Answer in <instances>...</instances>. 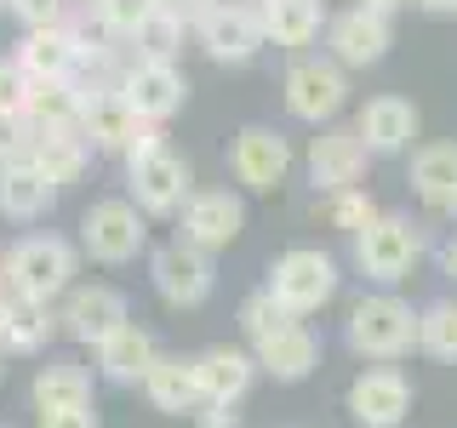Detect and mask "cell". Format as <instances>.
<instances>
[{
	"label": "cell",
	"instance_id": "obj_32",
	"mask_svg": "<svg viewBox=\"0 0 457 428\" xmlns=\"http://www.w3.org/2000/svg\"><path fill=\"white\" fill-rule=\"evenodd\" d=\"M418 349L435 360H457V303H428L418 314Z\"/></svg>",
	"mask_w": 457,
	"mask_h": 428
},
{
	"label": "cell",
	"instance_id": "obj_16",
	"mask_svg": "<svg viewBox=\"0 0 457 428\" xmlns=\"http://www.w3.org/2000/svg\"><path fill=\"white\" fill-rule=\"evenodd\" d=\"M371 166V149L354 126H320V137L309 143V177L320 183L326 194L332 189H354Z\"/></svg>",
	"mask_w": 457,
	"mask_h": 428
},
{
	"label": "cell",
	"instance_id": "obj_5",
	"mask_svg": "<svg viewBox=\"0 0 457 428\" xmlns=\"http://www.w3.org/2000/svg\"><path fill=\"white\" fill-rule=\"evenodd\" d=\"M75 263L80 257L63 235H23L18 246L6 251V285L18 297L52 303V297H63L69 285H75Z\"/></svg>",
	"mask_w": 457,
	"mask_h": 428
},
{
	"label": "cell",
	"instance_id": "obj_22",
	"mask_svg": "<svg viewBox=\"0 0 457 428\" xmlns=\"http://www.w3.org/2000/svg\"><path fill=\"white\" fill-rule=\"evenodd\" d=\"M52 200H57V183H52L35 160L0 166V218L35 223V218H46V211H52Z\"/></svg>",
	"mask_w": 457,
	"mask_h": 428
},
{
	"label": "cell",
	"instance_id": "obj_35",
	"mask_svg": "<svg viewBox=\"0 0 457 428\" xmlns=\"http://www.w3.org/2000/svg\"><path fill=\"white\" fill-rule=\"evenodd\" d=\"M286 320H297V314H286L275 297H269V285H263V292H252L246 303H240V332H246L252 342H257V337H269V332H280Z\"/></svg>",
	"mask_w": 457,
	"mask_h": 428
},
{
	"label": "cell",
	"instance_id": "obj_13",
	"mask_svg": "<svg viewBox=\"0 0 457 428\" xmlns=\"http://www.w3.org/2000/svg\"><path fill=\"white\" fill-rule=\"evenodd\" d=\"M411 411V383L395 366H371L349 383V417L361 428H400Z\"/></svg>",
	"mask_w": 457,
	"mask_h": 428
},
{
	"label": "cell",
	"instance_id": "obj_8",
	"mask_svg": "<svg viewBox=\"0 0 457 428\" xmlns=\"http://www.w3.org/2000/svg\"><path fill=\"white\" fill-rule=\"evenodd\" d=\"M149 280H154V292H161V303L200 309L212 297V285H218V268H212V251L189 246V240H166V246H154V257H149Z\"/></svg>",
	"mask_w": 457,
	"mask_h": 428
},
{
	"label": "cell",
	"instance_id": "obj_42",
	"mask_svg": "<svg viewBox=\"0 0 457 428\" xmlns=\"http://www.w3.org/2000/svg\"><path fill=\"white\" fill-rule=\"evenodd\" d=\"M423 12H435V18H457V0H418Z\"/></svg>",
	"mask_w": 457,
	"mask_h": 428
},
{
	"label": "cell",
	"instance_id": "obj_45",
	"mask_svg": "<svg viewBox=\"0 0 457 428\" xmlns=\"http://www.w3.org/2000/svg\"><path fill=\"white\" fill-rule=\"evenodd\" d=\"M0 6H12V0H0Z\"/></svg>",
	"mask_w": 457,
	"mask_h": 428
},
{
	"label": "cell",
	"instance_id": "obj_12",
	"mask_svg": "<svg viewBox=\"0 0 457 428\" xmlns=\"http://www.w3.org/2000/svg\"><path fill=\"white\" fill-rule=\"evenodd\" d=\"M395 29L383 12H366V6H349L337 12V18H326V57L343 69H371L383 63V52H389Z\"/></svg>",
	"mask_w": 457,
	"mask_h": 428
},
{
	"label": "cell",
	"instance_id": "obj_6",
	"mask_svg": "<svg viewBox=\"0 0 457 428\" xmlns=\"http://www.w3.org/2000/svg\"><path fill=\"white\" fill-rule=\"evenodd\" d=\"M80 251L92 263H132L137 251H149V218L132 206V194L92 200L80 218Z\"/></svg>",
	"mask_w": 457,
	"mask_h": 428
},
{
	"label": "cell",
	"instance_id": "obj_43",
	"mask_svg": "<svg viewBox=\"0 0 457 428\" xmlns=\"http://www.w3.org/2000/svg\"><path fill=\"white\" fill-rule=\"evenodd\" d=\"M440 268H446V275L457 280V240H452V246H446V251H440Z\"/></svg>",
	"mask_w": 457,
	"mask_h": 428
},
{
	"label": "cell",
	"instance_id": "obj_31",
	"mask_svg": "<svg viewBox=\"0 0 457 428\" xmlns=\"http://www.w3.org/2000/svg\"><path fill=\"white\" fill-rule=\"evenodd\" d=\"M137 57H154V63H171L178 57V46H183V12L178 6H154L149 18L137 23V35L126 40Z\"/></svg>",
	"mask_w": 457,
	"mask_h": 428
},
{
	"label": "cell",
	"instance_id": "obj_36",
	"mask_svg": "<svg viewBox=\"0 0 457 428\" xmlns=\"http://www.w3.org/2000/svg\"><path fill=\"white\" fill-rule=\"evenodd\" d=\"M29 154H35V120H29L23 109L0 114V166H12V160H29Z\"/></svg>",
	"mask_w": 457,
	"mask_h": 428
},
{
	"label": "cell",
	"instance_id": "obj_1",
	"mask_svg": "<svg viewBox=\"0 0 457 428\" xmlns=\"http://www.w3.org/2000/svg\"><path fill=\"white\" fill-rule=\"evenodd\" d=\"M126 189H132V206L143 218H178L183 200L195 194V171H189L183 154H171L166 137L149 126L143 143L126 154Z\"/></svg>",
	"mask_w": 457,
	"mask_h": 428
},
{
	"label": "cell",
	"instance_id": "obj_15",
	"mask_svg": "<svg viewBox=\"0 0 457 428\" xmlns=\"http://www.w3.org/2000/svg\"><path fill=\"white\" fill-rule=\"evenodd\" d=\"M126 320H132V309H126V297L114 292V285H69L63 314H57V325H63L75 342H92V349L109 332H120Z\"/></svg>",
	"mask_w": 457,
	"mask_h": 428
},
{
	"label": "cell",
	"instance_id": "obj_25",
	"mask_svg": "<svg viewBox=\"0 0 457 428\" xmlns=\"http://www.w3.org/2000/svg\"><path fill=\"white\" fill-rule=\"evenodd\" d=\"M154 360H161V342L143 332V325H132V320L97 342V371H104L109 383H143Z\"/></svg>",
	"mask_w": 457,
	"mask_h": 428
},
{
	"label": "cell",
	"instance_id": "obj_38",
	"mask_svg": "<svg viewBox=\"0 0 457 428\" xmlns=\"http://www.w3.org/2000/svg\"><path fill=\"white\" fill-rule=\"evenodd\" d=\"M23 97H29V75L18 69V57H0V114L23 109Z\"/></svg>",
	"mask_w": 457,
	"mask_h": 428
},
{
	"label": "cell",
	"instance_id": "obj_41",
	"mask_svg": "<svg viewBox=\"0 0 457 428\" xmlns=\"http://www.w3.org/2000/svg\"><path fill=\"white\" fill-rule=\"evenodd\" d=\"M361 6H366V12H383V18H395L400 6H418V0H361Z\"/></svg>",
	"mask_w": 457,
	"mask_h": 428
},
{
	"label": "cell",
	"instance_id": "obj_34",
	"mask_svg": "<svg viewBox=\"0 0 457 428\" xmlns=\"http://www.w3.org/2000/svg\"><path fill=\"white\" fill-rule=\"evenodd\" d=\"M371 218H378V206H371V194H361V183H354V189H332V194H326V223L343 228V235L366 228Z\"/></svg>",
	"mask_w": 457,
	"mask_h": 428
},
{
	"label": "cell",
	"instance_id": "obj_39",
	"mask_svg": "<svg viewBox=\"0 0 457 428\" xmlns=\"http://www.w3.org/2000/svg\"><path fill=\"white\" fill-rule=\"evenodd\" d=\"M40 428H104V423H97L92 406H75V411H46Z\"/></svg>",
	"mask_w": 457,
	"mask_h": 428
},
{
	"label": "cell",
	"instance_id": "obj_24",
	"mask_svg": "<svg viewBox=\"0 0 457 428\" xmlns=\"http://www.w3.org/2000/svg\"><path fill=\"white\" fill-rule=\"evenodd\" d=\"M57 332V314L40 297H18L6 292V309H0V349L6 354H40Z\"/></svg>",
	"mask_w": 457,
	"mask_h": 428
},
{
	"label": "cell",
	"instance_id": "obj_26",
	"mask_svg": "<svg viewBox=\"0 0 457 428\" xmlns=\"http://www.w3.org/2000/svg\"><path fill=\"white\" fill-rule=\"evenodd\" d=\"M137 389L149 394V406H154V411H166V417H195V411H200L195 360H178V354H161V360L149 366V377H143Z\"/></svg>",
	"mask_w": 457,
	"mask_h": 428
},
{
	"label": "cell",
	"instance_id": "obj_3",
	"mask_svg": "<svg viewBox=\"0 0 457 428\" xmlns=\"http://www.w3.org/2000/svg\"><path fill=\"white\" fill-rule=\"evenodd\" d=\"M349 349L366 360H400V354L418 349V309L395 292H366L349 309Z\"/></svg>",
	"mask_w": 457,
	"mask_h": 428
},
{
	"label": "cell",
	"instance_id": "obj_47",
	"mask_svg": "<svg viewBox=\"0 0 457 428\" xmlns=\"http://www.w3.org/2000/svg\"><path fill=\"white\" fill-rule=\"evenodd\" d=\"M452 211H457V206H452Z\"/></svg>",
	"mask_w": 457,
	"mask_h": 428
},
{
	"label": "cell",
	"instance_id": "obj_33",
	"mask_svg": "<svg viewBox=\"0 0 457 428\" xmlns=\"http://www.w3.org/2000/svg\"><path fill=\"white\" fill-rule=\"evenodd\" d=\"M154 6H161V0H97V29H104L109 40H132L137 23L149 18Z\"/></svg>",
	"mask_w": 457,
	"mask_h": 428
},
{
	"label": "cell",
	"instance_id": "obj_46",
	"mask_svg": "<svg viewBox=\"0 0 457 428\" xmlns=\"http://www.w3.org/2000/svg\"><path fill=\"white\" fill-rule=\"evenodd\" d=\"M0 428H6V423H0Z\"/></svg>",
	"mask_w": 457,
	"mask_h": 428
},
{
	"label": "cell",
	"instance_id": "obj_7",
	"mask_svg": "<svg viewBox=\"0 0 457 428\" xmlns=\"http://www.w3.org/2000/svg\"><path fill=\"white\" fill-rule=\"evenodd\" d=\"M286 92V114L303 126H332L343 103H349V69L332 63V57H297L280 80Z\"/></svg>",
	"mask_w": 457,
	"mask_h": 428
},
{
	"label": "cell",
	"instance_id": "obj_29",
	"mask_svg": "<svg viewBox=\"0 0 457 428\" xmlns=\"http://www.w3.org/2000/svg\"><path fill=\"white\" fill-rule=\"evenodd\" d=\"M35 411H75V406H92V371L75 366V360H46L35 371Z\"/></svg>",
	"mask_w": 457,
	"mask_h": 428
},
{
	"label": "cell",
	"instance_id": "obj_4",
	"mask_svg": "<svg viewBox=\"0 0 457 428\" xmlns=\"http://www.w3.org/2000/svg\"><path fill=\"white\" fill-rule=\"evenodd\" d=\"M337 257L320 251V246H292L275 257V268H269V297L286 309V314H320L326 303L337 297Z\"/></svg>",
	"mask_w": 457,
	"mask_h": 428
},
{
	"label": "cell",
	"instance_id": "obj_40",
	"mask_svg": "<svg viewBox=\"0 0 457 428\" xmlns=\"http://www.w3.org/2000/svg\"><path fill=\"white\" fill-rule=\"evenodd\" d=\"M195 423H200V428H240V417H235V411H228V406H212V399H200Z\"/></svg>",
	"mask_w": 457,
	"mask_h": 428
},
{
	"label": "cell",
	"instance_id": "obj_19",
	"mask_svg": "<svg viewBox=\"0 0 457 428\" xmlns=\"http://www.w3.org/2000/svg\"><path fill=\"white\" fill-rule=\"evenodd\" d=\"M252 360H257V371H269L275 383H303L309 371L320 366V337H314L303 320H286L280 332H269V337L252 342Z\"/></svg>",
	"mask_w": 457,
	"mask_h": 428
},
{
	"label": "cell",
	"instance_id": "obj_44",
	"mask_svg": "<svg viewBox=\"0 0 457 428\" xmlns=\"http://www.w3.org/2000/svg\"><path fill=\"white\" fill-rule=\"evenodd\" d=\"M0 354H6V349H0ZM0 377H6V366H0Z\"/></svg>",
	"mask_w": 457,
	"mask_h": 428
},
{
	"label": "cell",
	"instance_id": "obj_28",
	"mask_svg": "<svg viewBox=\"0 0 457 428\" xmlns=\"http://www.w3.org/2000/svg\"><path fill=\"white\" fill-rule=\"evenodd\" d=\"M46 177L63 189V183H75L86 160H92V143L80 137V126H46V132H35V154H29Z\"/></svg>",
	"mask_w": 457,
	"mask_h": 428
},
{
	"label": "cell",
	"instance_id": "obj_9",
	"mask_svg": "<svg viewBox=\"0 0 457 428\" xmlns=\"http://www.w3.org/2000/svg\"><path fill=\"white\" fill-rule=\"evenodd\" d=\"M195 35H200V46H206L212 63H252V57L269 46L257 6H240V0H212L195 18Z\"/></svg>",
	"mask_w": 457,
	"mask_h": 428
},
{
	"label": "cell",
	"instance_id": "obj_21",
	"mask_svg": "<svg viewBox=\"0 0 457 428\" xmlns=\"http://www.w3.org/2000/svg\"><path fill=\"white\" fill-rule=\"evenodd\" d=\"M257 377V360L246 349H206L195 354V383H200V399H212V406H235V399H246Z\"/></svg>",
	"mask_w": 457,
	"mask_h": 428
},
{
	"label": "cell",
	"instance_id": "obj_14",
	"mask_svg": "<svg viewBox=\"0 0 457 428\" xmlns=\"http://www.w3.org/2000/svg\"><path fill=\"white\" fill-rule=\"evenodd\" d=\"M228 171H235L246 189L269 194L292 177V143H286L275 126H246V132L235 137V149H228Z\"/></svg>",
	"mask_w": 457,
	"mask_h": 428
},
{
	"label": "cell",
	"instance_id": "obj_2",
	"mask_svg": "<svg viewBox=\"0 0 457 428\" xmlns=\"http://www.w3.org/2000/svg\"><path fill=\"white\" fill-rule=\"evenodd\" d=\"M349 251H354V268H361L371 285H400L411 268L423 263L428 240H423V228L411 218H400V211H378L366 228L349 235Z\"/></svg>",
	"mask_w": 457,
	"mask_h": 428
},
{
	"label": "cell",
	"instance_id": "obj_10",
	"mask_svg": "<svg viewBox=\"0 0 457 428\" xmlns=\"http://www.w3.org/2000/svg\"><path fill=\"white\" fill-rule=\"evenodd\" d=\"M178 228H183L178 240H189V246L218 257L223 246L240 240V228H246V206H240V194H228V189H195L189 200H183V211H178Z\"/></svg>",
	"mask_w": 457,
	"mask_h": 428
},
{
	"label": "cell",
	"instance_id": "obj_17",
	"mask_svg": "<svg viewBox=\"0 0 457 428\" xmlns=\"http://www.w3.org/2000/svg\"><path fill=\"white\" fill-rule=\"evenodd\" d=\"M143 132H149V120H137L132 103H126L120 92H86V109H80V137L92 143V149L104 154H132Z\"/></svg>",
	"mask_w": 457,
	"mask_h": 428
},
{
	"label": "cell",
	"instance_id": "obj_23",
	"mask_svg": "<svg viewBox=\"0 0 457 428\" xmlns=\"http://www.w3.org/2000/svg\"><path fill=\"white\" fill-rule=\"evenodd\" d=\"M257 18H263V40L303 52L326 29V0H257Z\"/></svg>",
	"mask_w": 457,
	"mask_h": 428
},
{
	"label": "cell",
	"instance_id": "obj_37",
	"mask_svg": "<svg viewBox=\"0 0 457 428\" xmlns=\"http://www.w3.org/2000/svg\"><path fill=\"white\" fill-rule=\"evenodd\" d=\"M12 18L23 29H57L69 23V0H12Z\"/></svg>",
	"mask_w": 457,
	"mask_h": 428
},
{
	"label": "cell",
	"instance_id": "obj_18",
	"mask_svg": "<svg viewBox=\"0 0 457 428\" xmlns=\"http://www.w3.org/2000/svg\"><path fill=\"white\" fill-rule=\"evenodd\" d=\"M86 52V35L75 23H57V29H23V46H18V69L29 80H75Z\"/></svg>",
	"mask_w": 457,
	"mask_h": 428
},
{
	"label": "cell",
	"instance_id": "obj_30",
	"mask_svg": "<svg viewBox=\"0 0 457 428\" xmlns=\"http://www.w3.org/2000/svg\"><path fill=\"white\" fill-rule=\"evenodd\" d=\"M80 109H86L80 80H29L23 114L35 120V132H46V126H80Z\"/></svg>",
	"mask_w": 457,
	"mask_h": 428
},
{
	"label": "cell",
	"instance_id": "obj_20",
	"mask_svg": "<svg viewBox=\"0 0 457 428\" xmlns=\"http://www.w3.org/2000/svg\"><path fill=\"white\" fill-rule=\"evenodd\" d=\"M354 132L366 137L371 160H378V154H406V149H411V137H418V109H411L406 97L383 92V97H371V103L361 109Z\"/></svg>",
	"mask_w": 457,
	"mask_h": 428
},
{
	"label": "cell",
	"instance_id": "obj_27",
	"mask_svg": "<svg viewBox=\"0 0 457 428\" xmlns=\"http://www.w3.org/2000/svg\"><path fill=\"white\" fill-rule=\"evenodd\" d=\"M411 194L428 211L457 206V143H428V149L411 154Z\"/></svg>",
	"mask_w": 457,
	"mask_h": 428
},
{
	"label": "cell",
	"instance_id": "obj_11",
	"mask_svg": "<svg viewBox=\"0 0 457 428\" xmlns=\"http://www.w3.org/2000/svg\"><path fill=\"white\" fill-rule=\"evenodd\" d=\"M120 97L132 103L137 120L161 126V120H171V114L183 109V97H189V80H183V69H178V63L132 57V63H126V75H120Z\"/></svg>",
	"mask_w": 457,
	"mask_h": 428
}]
</instances>
